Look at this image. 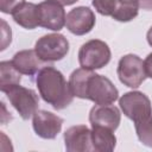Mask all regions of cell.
Wrapping results in <instances>:
<instances>
[{"label":"cell","instance_id":"obj_4","mask_svg":"<svg viewBox=\"0 0 152 152\" xmlns=\"http://www.w3.org/2000/svg\"><path fill=\"white\" fill-rule=\"evenodd\" d=\"M34 50L44 62H57L63 59L69 52V42L63 34L49 33L36 42Z\"/></svg>","mask_w":152,"mask_h":152},{"label":"cell","instance_id":"obj_3","mask_svg":"<svg viewBox=\"0 0 152 152\" xmlns=\"http://www.w3.org/2000/svg\"><path fill=\"white\" fill-rule=\"evenodd\" d=\"M110 49L103 40L90 39L86 42L78 51L80 65L84 69L95 70L107 65L110 61Z\"/></svg>","mask_w":152,"mask_h":152},{"label":"cell","instance_id":"obj_17","mask_svg":"<svg viewBox=\"0 0 152 152\" xmlns=\"http://www.w3.org/2000/svg\"><path fill=\"white\" fill-rule=\"evenodd\" d=\"M21 74L15 69L12 61H2L0 63V90L6 93L12 87L20 84Z\"/></svg>","mask_w":152,"mask_h":152},{"label":"cell","instance_id":"obj_8","mask_svg":"<svg viewBox=\"0 0 152 152\" xmlns=\"http://www.w3.org/2000/svg\"><path fill=\"white\" fill-rule=\"evenodd\" d=\"M39 7V26L59 31L65 25L66 14L63 8V5L55 0H45L38 4Z\"/></svg>","mask_w":152,"mask_h":152},{"label":"cell","instance_id":"obj_7","mask_svg":"<svg viewBox=\"0 0 152 152\" xmlns=\"http://www.w3.org/2000/svg\"><path fill=\"white\" fill-rule=\"evenodd\" d=\"M119 104L124 114L133 122L152 115V104L150 99L141 91H128L119 99Z\"/></svg>","mask_w":152,"mask_h":152},{"label":"cell","instance_id":"obj_14","mask_svg":"<svg viewBox=\"0 0 152 152\" xmlns=\"http://www.w3.org/2000/svg\"><path fill=\"white\" fill-rule=\"evenodd\" d=\"M14 21L26 30H33L39 26V7L32 2L21 4L13 13Z\"/></svg>","mask_w":152,"mask_h":152},{"label":"cell","instance_id":"obj_1","mask_svg":"<svg viewBox=\"0 0 152 152\" xmlns=\"http://www.w3.org/2000/svg\"><path fill=\"white\" fill-rule=\"evenodd\" d=\"M69 86L74 96L90 100L95 104H112L119 97V91L109 78L84 68L71 72Z\"/></svg>","mask_w":152,"mask_h":152},{"label":"cell","instance_id":"obj_15","mask_svg":"<svg viewBox=\"0 0 152 152\" xmlns=\"http://www.w3.org/2000/svg\"><path fill=\"white\" fill-rule=\"evenodd\" d=\"M113 132L114 131L102 126H91V144L94 151L97 152L113 151L116 145V138Z\"/></svg>","mask_w":152,"mask_h":152},{"label":"cell","instance_id":"obj_21","mask_svg":"<svg viewBox=\"0 0 152 152\" xmlns=\"http://www.w3.org/2000/svg\"><path fill=\"white\" fill-rule=\"evenodd\" d=\"M1 25H2V28H1V51L6 49V46L8 44H11V40H12V32H11V27H8V25L6 24L5 20H1Z\"/></svg>","mask_w":152,"mask_h":152},{"label":"cell","instance_id":"obj_12","mask_svg":"<svg viewBox=\"0 0 152 152\" xmlns=\"http://www.w3.org/2000/svg\"><path fill=\"white\" fill-rule=\"evenodd\" d=\"M121 113L118 107L112 104H96L90 109L89 121L91 126H102L115 131L119 127Z\"/></svg>","mask_w":152,"mask_h":152},{"label":"cell","instance_id":"obj_25","mask_svg":"<svg viewBox=\"0 0 152 152\" xmlns=\"http://www.w3.org/2000/svg\"><path fill=\"white\" fill-rule=\"evenodd\" d=\"M146 38H147V43L152 46V26L150 27V30L147 31V34H146Z\"/></svg>","mask_w":152,"mask_h":152},{"label":"cell","instance_id":"obj_13","mask_svg":"<svg viewBox=\"0 0 152 152\" xmlns=\"http://www.w3.org/2000/svg\"><path fill=\"white\" fill-rule=\"evenodd\" d=\"M12 63L20 74L27 76L37 75L42 68L46 66V62L37 55L36 50H21L17 52L12 58Z\"/></svg>","mask_w":152,"mask_h":152},{"label":"cell","instance_id":"obj_24","mask_svg":"<svg viewBox=\"0 0 152 152\" xmlns=\"http://www.w3.org/2000/svg\"><path fill=\"white\" fill-rule=\"evenodd\" d=\"M55 1L59 2V4H61V5H63V6H69V5L75 4V2H76V1H78V0H55Z\"/></svg>","mask_w":152,"mask_h":152},{"label":"cell","instance_id":"obj_19","mask_svg":"<svg viewBox=\"0 0 152 152\" xmlns=\"http://www.w3.org/2000/svg\"><path fill=\"white\" fill-rule=\"evenodd\" d=\"M115 0H93V6L102 15H112Z\"/></svg>","mask_w":152,"mask_h":152},{"label":"cell","instance_id":"obj_26","mask_svg":"<svg viewBox=\"0 0 152 152\" xmlns=\"http://www.w3.org/2000/svg\"><path fill=\"white\" fill-rule=\"evenodd\" d=\"M137 1H139V2H140V0H137Z\"/></svg>","mask_w":152,"mask_h":152},{"label":"cell","instance_id":"obj_20","mask_svg":"<svg viewBox=\"0 0 152 152\" xmlns=\"http://www.w3.org/2000/svg\"><path fill=\"white\" fill-rule=\"evenodd\" d=\"M25 0H0V11L6 14H12Z\"/></svg>","mask_w":152,"mask_h":152},{"label":"cell","instance_id":"obj_5","mask_svg":"<svg viewBox=\"0 0 152 152\" xmlns=\"http://www.w3.org/2000/svg\"><path fill=\"white\" fill-rule=\"evenodd\" d=\"M116 74L120 82L129 88L140 87V84L147 77L142 59L133 53L125 55L120 58L118 63Z\"/></svg>","mask_w":152,"mask_h":152},{"label":"cell","instance_id":"obj_6","mask_svg":"<svg viewBox=\"0 0 152 152\" xmlns=\"http://www.w3.org/2000/svg\"><path fill=\"white\" fill-rule=\"evenodd\" d=\"M5 94L10 100L11 104L15 108V110L24 120H28L38 110L39 99L36 91L32 89L18 84L8 89Z\"/></svg>","mask_w":152,"mask_h":152},{"label":"cell","instance_id":"obj_2","mask_svg":"<svg viewBox=\"0 0 152 152\" xmlns=\"http://www.w3.org/2000/svg\"><path fill=\"white\" fill-rule=\"evenodd\" d=\"M36 84L42 99L57 110L66 108L74 100L69 82L52 65H46L37 72Z\"/></svg>","mask_w":152,"mask_h":152},{"label":"cell","instance_id":"obj_11","mask_svg":"<svg viewBox=\"0 0 152 152\" xmlns=\"http://www.w3.org/2000/svg\"><path fill=\"white\" fill-rule=\"evenodd\" d=\"M64 145L68 152L94 151L91 144V131L86 125L69 127L64 132Z\"/></svg>","mask_w":152,"mask_h":152},{"label":"cell","instance_id":"obj_16","mask_svg":"<svg viewBox=\"0 0 152 152\" xmlns=\"http://www.w3.org/2000/svg\"><path fill=\"white\" fill-rule=\"evenodd\" d=\"M139 7V1L137 0H115L114 10L110 17L118 21L127 23L138 15Z\"/></svg>","mask_w":152,"mask_h":152},{"label":"cell","instance_id":"obj_18","mask_svg":"<svg viewBox=\"0 0 152 152\" xmlns=\"http://www.w3.org/2000/svg\"><path fill=\"white\" fill-rule=\"evenodd\" d=\"M138 139L146 146L152 148V115L144 116L134 121Z\"/></svg>","mask_w":152,"mask_h":152},{"label":"cell","instance_id":"obj_9","mask_svg":"<svg viewBox=\"0 0 152 152\" xmlns=\"http://www.w3.org/2000/svg\"><path fill=\"white\" fill-rule=\"evenodd\" d=\"M63 119L48 110H37L33 115L32 126L36 134L43 139H55L62 129Z\"/></svg>","mask_w":152,"mask_h":152},{"label":"cell","instance_id":"obj_23","mask_svg":"<svg viewBox=\"0 0 152 152\" xmlns=\"http://www.w3.org/2000/svg\"><path fill=\"white\" fill-rule=\"evenodd\" d=\"M139 6H140L142 10L152 11V0H140Z\"/></svg>","mask_w":152,"mask_h":152},{"label":"cell","instance_id":"obj_10","mask_svg":"<svg viewBox=\"0 0 152 152\" xmlns=\"http://www.w3.org/2000/svg\"><path fill=\"white\" fill-rule=\"evenodd\" d=\"M95 14L89 7L80 6L72 8L66 14L65 25L72 34L83 36L93 30V27L95 26Z\"/></svg>","mask_w":152,"mask_h":152},{"label":"cell","instance_id":"obj_22","mask_svg":"<svg viewBox=\"0 0 152 152\" xmlns=\"http://www.w3.org/2000/svg\"><path fill=\"white\" fill-rule=\"evenodd\" d=\"M144 66H145V72L146 76L152 78V52L147 55V57L144 61Z\"/></svg>","mask_w":152,"mask_h":152}]
</instances>
